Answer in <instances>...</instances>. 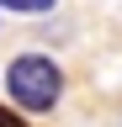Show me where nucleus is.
Wrapping results in <instances>:
<instances>
[{
    "instance_id": "nucleus-1",
    "label": "nucleus",
    "mask_w": 122,
    "mask_h": 127,
    "mask_svg": "<svg viewBox=\"0 0 122 127\" xmlns=\"http://www.w3.org/2000/svg\"><path fill=\"white\" fill-rule=\"evenodd\" d=\"M5 90H11V101L21 111H53L58 95H64V74H58L53 58L21 53V58H11V69H5Z\"/></svg>"
},
{
    "instance_id": "nucleus-2",
    "label": "nucleus",
    "mask_w": 122,
    "mask_h": 127,
    "mask_svg": "<svg viewBox=\"0 0 122 127\" xmlns=\"http://www.w3.org/2000/svg\"><path fill=\"white\" fill-rule=\"evenodd\" d=\"M5 11H21V16H37V11H53V0H0Z\"/></svg>"
},
{
    "instance_id": "nucleus-3",
    "label": "nucleus",
    "mask_w": 122,
    "mask_h": 127,
    "mask_svg": "<svg viewBox=\"0 0 122 127\" xmlns=\"http://www.w3.org/2000/svg\"><path fill=\"white\" fill-rule=\"evenodd\" d=\"M0 127H27V122H21V117H16L11 106H0Z\"/></svg>"
}]
</instances>
